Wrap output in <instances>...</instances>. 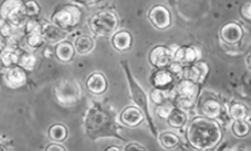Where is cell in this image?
I'll use <instances>...</instances> for the list:
<instances>
[{"mask_svg":"<svg viewBox=\"0 0 251 151\" xmlns=\"http://www.w3.org/2000/svg\"><path fill=\"white\" fill-rule=\"evenodd\" d=\"M150 62L157 68H163L169 66L174 58V52L166 46H156L150 53Z\"/></svg>","mask_w":251,"mask_h":151,"instance_id":"11","label":"cell"},{"mask_svg":"<svg viewBox=\"0 0 251 151\" xmlns=\"http://www.w3.org/2000/svg\"><path fill=\"white\" fill-rule=\"evenodd\" d=\"M199 84L188 79L182 80L171 90V99L177 108H189L194 105L199 97Z\"/></svg>","mask_w":251,"mask_h":151,"instance_id":"3","label":"cell"},{"mask_svg":"<svg viewBox=\"0 0 251 151\" xmlns=\"http://www.w3.org/2000/svg\"><path fill=\"white\" fill-rule=\"evenodd\" d=\"M144 120L143 111L133 106L125 108L120 114V121L128 127H137Z\"/></svg>","mask_w":251,"mask_h":151,"instance_id":"17","label":"cell"},{"mask_svg":"<svg viewBox=\"0 0 251 151\" xmlns=\"http://www.w3.org/2000/svg\"><path fill=\"white\" fill-rule=\"evenodd\" d=\"M81 15L82 13L78 6L72 4L61 5L52 15V23L69 32L79 25Z\"/></svg>","mask_w":251,"mask_h":151,"instance_id":"5","label":"cell"},{"mask_svg":"<svg viewBox=\"0 0 251 151\" xmlns=\"http://www.w3.org/2000/svg\"><path fill=\"white\" fill-rule=\"evenodd\" d=\"M220 36L223 40L228 44L238 43L243 36V30L235 23H228L221 28Z\"/></svg>","mask_w":251,"mask_h":151,"instance_id":"16","label":"cell"},{"mask_svg":"<svg viewBox=\"0 0 251 151\" xmlns=\"http://www.w3.org/2000/svg\"><path fill=\"white\" fill-rule=\"evenodd\" d=\"M84 129L92 140L102 137H116L124 140L118 133L120 128L116 121L115 110L107 104H93L85 114Z\"/></svg>","mask_w":251,"mask_h":151,"instance_id":"1","label":"cell"},{"mask_svg":"<svg viewBox=\"0 0 251 151\" xmlns=\"http://www.w3.org/2000/svg\"><path fill=\"white\" fill-rule=\"evenodd\" d=\"M42 35L45 41L53 44L63 41L67 37V35H69V33L53 23H46L45 25L42 26Z\"/></svg>","mask_w":251,"mask_h":151,"instance_id":"15","label":"cell"},{"mask_svg":"<svg viewBox=\"0 0 251 151\" xmlns=\"http://www.w3.org/2000/svg\"><path fill=\"white\" fill-rule=\"evenodd\" d=\"M167 120L172 128H181L186 124L187 115L180 108L174 107L168 115Z\"/></svg>","mask_w":251,"mask_h":151,"instance_id":"23","label":"cell"},{"mask_svg":"<svg viewBox=\"0 0 251 151\" xmlns=\"http://www.w3.org/2000/svg\"><path fill=\"white\" fill-rule=\"evenodd\" d=\"M49 137L55 142H63L67 138V130L61 124H55L49 129Z\"/></svg>","mask_w":251,"mask_h":151,"instance_id":"26","label":"cell"},{"mask_svg":"<svg viewBox=\"0 0 251 151\" xmlns=\"http://www.w3.org/2000/svg\"><path fill=\"white\" fill-rule=\"evenodd\" d=\"M4 77L7 86L12 89L21 88L25 86L27 82L26 70H24L19 65H15L11 68H7Z\"/></svg>","mask_w":251,"mask_h":151,"instance_id":"13","label":"cell"},{"mask_svg":"<svg viewBox=\"0 0 251 151\" xmlns=\"http://www.w3.org/2000/svg\"><path fill=\"white\" fill-rule=\"evenodd\" d=\"M122 67L125 71V74L127 76V80H128V84H129V90H130V95L131 98L133 100V102L137 104L138 107L145 113V116L147 117L148 124L151 130V133L157 137V133H156V129L154 127L152 117L150 116V112H149V103H148V97L146 95V93L144 92V90L139 86V83L136 81V79L133 78V76L131 75V72L128 68V65L126 61H122Z\"/></svg>","mask_w":251,"mask_h":151,"instance_id":"4","label":"cell"},{"mask_svg":"<svg viewBox=\"0 0 251 151\" xmlns=\"http://www.w3.org/2000/svg\"><path fill=\"white\" fill-rule=\"evenodd\" d=\"M148 16L151 23L158 29H166L171 25V14L165 6H154L149 12Z\"/></svg>","mask_w":251,"mask_h":151,"instance_id":"12","label":"cell"},{"mask_svg":"<svg viewBox=\"0 0 251 151\" xmlns=\"http://www.w3.org/2000/svg\"><path fill=\"white\" fill-rule=\"evenodd\" d=\"M75 51L81 55H86L90 53L94 48V40L90 36L81 35L75 41Z\"/></svg>","mask_w":251,"mask_h":151,"instance_id":"24","label":"cell"},{"mask_svg":"<svg viewBox=\"0 0 251 151\" xmlns=\"http://www.w3.org/2000/svg\"><path fill=\"white\" fill-rule=\"evenodd\" d=\"M5 41L4 40H2V39H0V54H1V52L5 49Z\"/></svg>","mask_w":251,"mask_h":151,"instance_id":"39","label":"cell"},{"mask_svg":"<svg viewBox=\"0 0 251 151\" xmlns=\"http://www.w3.org/2000/svg\"><path fill=\"white\" fill-rule=\"evenodd\" d=\"M46 150L47 151H50V150H57V151H64L65 149H64V147H62L61 145H59V144H50L49 146H48L47 148H46Z\"/></svg>","mask_w":251,"mask_h":151,"instance_id":"38","label":"cell"},{"mask_svg":"<svg viewBox=\"0 0 251 151\" xmlns=\"http://www.w3.org/2000/svg\"><path fill=\"white\" fill-rule=\"evenodd\" d=\"M112 42L116 50L120 52L127 51L131 45V35L127 31L117 32L113 36Z\"/></svg>","mask_w":251,"mask_h":151,"instance_id":"21","label":"cell"},{"mask_svg":"<svg viewBox=\"0 0 251 151\" xmlns=\"http://www.w3.org/2000/svg\"><path fill=\"white\" fill-rule=\"evenodd\" d=\"M229 115L234 120L245 119V117L247 116V108L243 104L234 102L229 107Z\"/></svg>","mask_w":251,"mask_h":151,"instance_id":"28","label":"cell"},{"mask_svg":"<svg viewBox=\"0 0 251 151\" xmlns=\"http://www.w3.org/2000/svg\"><path fill=\"white\" fill-rule=\"evenodd\" d=\"M173 108H174L173 105H172V104H171L169 101L166 102V103L161 104L160 107H158V109H157L158 115H159L161 118H167Z\"/></svg>","mask_w":251,"mask_h":151,"instance_id":"34","label":"cell"},{"mask_svg":"<svg viewBox=\"0 0 251 151\" xmlns=\"http://www.w3.org/2000/svg\"><path fill=\"white\" fill-rule=\"evenodd\" d=\"M125 150L126 151H130V150H146V148L137 144V143H131V144H128L126 147H125Z\"/></svg>","mask_w":251,"mask_h":151,"instance_id":"36","label":"cell"},{"mask_svg":"<svg viewBox=\"0 0 251 151\" xmlns=\"http://www.w3.org/2000/svg\"><path fill=\"white\" fill-rule=\"evenodd\" d=\"M174 75L168 70H159L151 76V82L156 89H170L174 81Z\"/></svg>","mask_w":251,"mask_h":151,"instance_id":"19","label":"cell"},{"mask_svg":"<svg viewBox=\"0 0 251 151\" xmlns=\"http://www.w3.org/2000/svg\"><path fill=\"white\" fill-rule=\"evenodd\" d=\"M45 39L42 35V32H35L26 34V43L28 46H30L31 49H38L44 44Z\"/></svg>","mask_w":251,"mask_h":151,"instance_id":"32","label":"cell"},{"mask_svg":"<svg viewBox=\"0 0 251 151\" xmlns=\"http://www.w3.org/2000/svg\"><path fill=\"white\" fill-rule=\"evenodd\" d=\"M159 141L163 147L167 149H171V148L176 147L179 144L180 140L177 135L173 133H162L159 136Z\"/></svg>","mask_w":251,"mask_h":151,"instance_id":"30","label":"cell"},{"mask_svg":"<svg viewBox=\"0 0 251 151\" xmlns=\"http://www.w3.org/2000/svg\"><path fill=\"white\" fill-rule=\"evenodd\" d=\"M73 1L76 2V3H80L82 5H86V6H90L94 3H96L99 1V0H73Z\"/></svg>","mask_w":251,"mask_h":151,"instance_id":"37","label":"cell"},{"mask_svg":"<svg viewBox=\"0 0 251 151\" xmlns=\"http://www.w3.org/2000/svg\"><path fill=\"white\" fill-rule=\"evenodd\" d=\"M110 150H119V148L116 147V146H111V147L107 148V151H110Z\"/></svg>","mask_w":251,"mask_h":151,"instance_id":"41","label":"cell"},{"mask_svg":"<svg viewBox=\"0 0 251 151\" xmlns=\"http://www.w3.org/2000/svg\"><path fill=\"white\" fill-rule=\"evenodd\" d=\"M13 35V26L3 18H0V39L6 41Z\"/></svg>","mask_w":251,"mask_h":151,"instance_id":"33","label":"cell"},{"mask_svg":"<svg viewBox=\"0 0 251 151\" xmlns=\"http://www.w3.org/2000/svg\"><path fill=\"white\" fill-rule=\"evenodd\" d=\"M199 110L201 115L208 118H217L223 113V104L210 92H202L199 100Z\"/></svg>","mask_w":251,"mask_h":151,"instance_id":"9","label":"cell"},{"mask_svg":"<svg viewBox=\"0 0 251 151\" xmlns=\"http://www.w3.org/2000/svg\"><path fill=\"white\" fill-rule=\"evenodd\" d=\"M231 130H233V133L239 137L242 138L249 134L250 127L244 119H237L233 122V126H231Z\"/></svg>","mask_w":251,"mask_h":151,"instance_id":"29","label":"cell"},{"mask_svg":"<svg viewBox=\"0 0 251 151\" xmlns=\"http://www.w3.org/2000/svg\"><path fill=\"white\" fill-rule=\"evenodd\" d=\"M50 51H51L50 49H47V50L45 51L44 55H45V57H46V58H51V56H52L53 54H52V52L50 53Z\"/></svg>","mask_w":251,"mask_h":151,"instance_id":"40","label":"cell"},{"mask_svg":"<svg viewBox=\"0 0 251 151\" xmlns=\"http://www.w3.org/2000/svg\"><path fill=\"white\" fill-rule=\"evenodd\" d=\"M118 18L111 12H100L94 15L89 20L92 32L100 36H110L118 28Z\"/></svg>","mask_w":251,"mask_h":151,"instance_id":"6","label":"cell"},{"mask_svg":"<svg viewBox=\"0 0 251 151\" xmlns=\"http://www.w3.org/2000/svg\"><path fill=\"white\" fill-rule=\"evenodd\" d=\"M2 147H3V146H2V144H1V142H0V149H2Z\"/></svg>","mask_w":251,"mask_h":151,"instance_id":"42","label":"cell"},{"mask_svg":"<svg viewBox=\"0 0 251 151\" xmlns=\"http://www.w3.org/2000/svg\"><path fill=\"white\" fill-rule=\"evenodd\" d=\"M36 64V59L35 57L28 53V52H23L20 55H19V60H18V65L22 67L26 71H31L34 69Z\"/></svg>","mask_w":251,"mask_h":151,"instance_id":"25","label":"cell"},{"mask_svg":"<svg viewBox=\"0 0 251 151\" xmlns=\"http://www.w3.org/2000/svg\"><path fill=\"white\" fill-rule=\"evenodd\" d=\"M151 99L152 101L157 104V105H161V104L168 102L171 99V90L170 89H156L151 92Z\"/></svg>","mask_w":251,"mask_h":151,"instance_id":"27","label":"cell"},{"mask_svg":"<svg viewBox=\"0 0 251 151\" xmlns=\"http://www.w3.org/2000/svg\"><path fill=\"white\" fill-rule=\"evenodd\" d=\"M19 54L14 48H6L0 54V64L5 68H11L15 65H18Z\"/></svg>","mask_w":251,"mask_h":151,"instance_id":"22","label":"cell"},{"mask_svg":"<svg viewBox=\"0 0 251 151\" xmlns=\"http://www.w3.org/2000/svg\"><path fill=\"white\" fill-rule=\"evenodd\" d=\"M209 67L204 62H195L183 67L182 74L185 79H188L197 84L202 83L208 76Z\"/></svg>","mask_w":251,"mask_h":151,"instance_id":"10","label":"cell"},{"mask_svg":"<svg viewBox=\"0 0 251 151\" xmlns=\"http://www.w3.org/2000/svg\"><path fill=\"white\" fill-rule=\"evenodd\" d=\"M0 15L14 27H22L27 21L23 0H4L0 6Z\"/></svg>","mask_w":251,"mask_h":151,"instance_id":"7","label":"cell"},{"mask_svg":"<svg viewBox=\"0 0 251 151\" xmlns=\"http://www.w3.org/2000/svg\"><path fill=\"white\" fill-rule=\"evenodd\" d=\"M56 98L60 104L71 106L75 104L80 97V89L75 80L63 79L57 83L55 89Z\"/></svg>","mask_w":251,"mask_h":151,"instance_id":"8","label":"cell"},{"mask_svg":"<svg viewBox=\"0 0 251 151\" xmlns=\"http://www.w3.org/2000/svg\"><path fill=\"white\" fill-rule=\"evenodd\" d=\"M241 14H242L243 18L246 19L247 21H250V2H247L242 9H241Z\"/></svg>","mask_w":251,"mask_h":151,"instance_id":"35","label":"cell"},{"mask_svg":"<svg viewBox=\"0 0 251 151\" xmlns=\"http://www.w3.org/2000/svg\"><path fill=\"white\" fill-rule=\"evenodd\" d=\"M41 13V7L35 0H27L24 2V14L29 19L36 18Z\"/></svg>","mask_w":251,"mask_h":151,"instance_id":"31","label":"cell"},{"mask_svg":"<svg viewBox=\"0 0 251 151\" xmlns=\"http://www.w3.org/2000/svg\"><path fill=\"white\" fill-rule=\"evenodd\" d=\"M223 138L218 122L208 117H196L187 129L189 144L198 150H210L215 148Z\"/></svg>","mask_w":251,"mask_h":151,"instance_id":"2","label":"cell"},{"mask_svg":"<svg viewBox=\"0 0 251 151\" xmlns=\"http://www.w3.org/2000/svg\"><path fill=\"white\" fill-rule=\"evenodd\" d=\"M201 51L194 46H182L174 53L175 61L180 63L183 67L197 62L201 58Z\"/></svg>","mask_w":251,"mask_h":151,"instance_id":"14","label":"cell"},{"mask_svg":"<svg viewBox=\"0 0 251 151\" xmlns=\"http://www.w3.org/2000/svg\"><path fill=\"white\" fill-rule=\"evenodd\" d=\"M86 87L94 95H101L108 89V81L102 73H93L87 79Z\"/></svg>","mask_w":251,"mask_h":151,"instance_id":"18","label":"cell"},{"mask_svg":"<svg viewBox=\"0 0 251 151\" xmlns=\"http://www.w3.org/2000/svg\"><path fill=\"white\" fill-rule=\"evenodd\" d=\"M75 48L71 42L62 41L56 45L55 55L61 62H70L75 56Z\"/></svg>","mask_w":251,"mask_h":151,"instance_id":"20","label":"cell"}]
</instances>
